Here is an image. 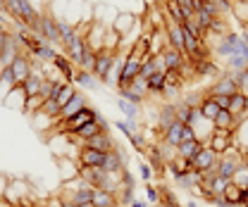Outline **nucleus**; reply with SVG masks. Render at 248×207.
Here are the masks:
<instances>
[{
  "mask_svg": "<svg viewBox=\"0 0 248 207\" xmlns=\"http://www.w3.org/2000/svg\"><path fill=\"white\" fill-rule=\"evenodd\" d=\"M241 164H244V152L232 146V148L227 150L224 155H219V162H217L215 172H217V177L232 181V178H234V174L241 169Z\"/></svg>",
  "mask_w": 248,
  "mask_h": 207,
  "instance_id": "1",
  "label": "nucleus"
},
{
  "mask_svg": "<svg viewBox=\"0 0 248 207\" xmlns=\"http://www.w3.org/2000/svg\"><path fill=\"white\" fill-rule=\"evenodd\" d=\"M33 33H36V36H41L43 41H48L50 45H62L58 19H55V15H53V12H48V10L38 15V27H36Z\"/></svg>",
  "mask_w": 248,
  "mask_h": 207,
  "instance_id": "2",
  "label": "nucleus"
},
{
  "mask_svg": "<svg viewBox=\"0 0 248 207\" xmlns=\"http://www.w3.org/2000/svg\"><path fill=\"white\" fill-rule=\"evenodd\" d=\"M115 58H117V53H115V50H108V48H103V50H98V53H95L93 76L98 79V84H105V86L110 84V72H112Z\"/></svg>",
  "mask_w": 248,
  "mask_h": 207,
  "instance_id": "3",
  "label": "nucleus"
},
{
  "mask_svg": "<svg viewBox=\"0 0 248 207\" xmlns=\"http://www.w3.org/2000/svg\"><path fill=\"white\" fill-rule=\"evenodd\" d=\"M141 62H143V59H139V58H134V55H129V53H126V62H124L122 72H120V76H117L115 89L117 90L129 89V86H131V81H134L136 76H141Z\"/></svg>",
  "mask_w": 248,
  "mask_h": 207,
  "instance_id": "4",
  "label": "nucleus"
},
{
  "mask_svg": "<svg viewBox=\"0 0 248 207\" xmlns=\"http://www.w3.org/2000/svg\"><path fill=\"white\" fill-rule=\"evenodd\" d=\"M217 162H219V155L215 150H210L208 146L201 150L193 160H191V172H198V174H205V172H215Z\"/></svg>",
  "mask_w": 248,
  "mask_h": 207,
  "instance_id": "5",
  "label": "nucleus"
},
{
  "mask_svg": "<svg viewBox=\"0 0 248 207\" xmlns=\"http://www.w3.org/2000/svg\"><path fill=\"white\" fill-rule=\"evenodd\" d=\"M95 119H98V112L93 110L91 105H86V107H84L81 112H77V115H74L72 119L62 121V129H64L62 133H67V136H69V133H77V131H79V129H81L84 124H89V121H95Z\"/></svg>",
  "mask_w": 248,
  "mask_h": 207,
  "instance_id": "6",
  "label": "nucleus"
},
{
  "mask_svg": "<svg viewBox=\"0 0 248 207\" xmlns=\"http://www.w3.org/2000/svg\"><path fill=\"white\" fill-rule=\"evenodd\" d=\"M234 93H239V86H236V81H234V76L229 74V72H222L219 76L215 79V84L208 89V95H227V98H232Z\"/></svg>",
  "mask_w": 248,
  "mask_h": 207,
  "instance_id": "7",
  "label": "nucleus"
},
{
  "mask_svg": "<svg viewBox=\"0 0 248 207\" xmlns=\"http://www.w3.org/2000/svg\"><path fill=\"white\" fill-rule=\"evenodd\" d=\"M160 55H162V62H165V69L167 72H184L186 64H188V58H186L184 53H179V50H174L170 45H165Z\"/></svg>",
  "mask_w": 248,
  "mask_h": 207,
  "instance_id": "8",
  "label": "nucleus"
},
{
  "mask_svg": "<svg viewBox=\"0 0 248 207\" xmlns=\"http://www.w3.org/2000/svg\"><path fill=\"white\" fill-rule=\"evenodd\" d=\"M10 69H12V74H15L17 84H24V81H27V76L33 72V59H31L29 53H19L17 58L12 59Z\"/></svg>",
  "mask_w": 248,
  "mask_h": 207,
  "instance_id": "9",
  "label": "nucleus"
},
{
  "mask_svg": "<svg viewBox=\"0 0 248 207\" xmlns=\"http://www.w3.org/2000/svg\"><path fill=\"white\" fill-rule=\"evenodd\" d=\"M174 121H177V105H174V103H165V105L157 110V129H155L157 136L162 138L165 131H167Z\"/></svg>",
  "mask_w": 248,
  "mask_h": 207,
  "instance_id": "10",
  "label": "nucleus"
},
{
  "mask_svg": "<svg viewBox=\"0 0 248 207\" xmlns=\"http://www.w3.org/2000/svg\"><path fill=\"white\" fill-rule=\"evenodd\" d=\"M103 131H108V124L103 121V119L98 117L95 121H89V124H84L77 133H69V136H74V138H79V143H81V148H84V141H89L93 136H98V133H103Z\"/></svg>",
  "mask_w": 248,
  "mask_h": 207,
  "instance_id": "11",
  "label": "nucleus"
},
{
  "mask_svg": "<svg viewBox=\"0 0 248 207\" xmlns=\"http://www.w3.org/2000/svg\"><path fill=\"white\" fill-rule=\"evenodd\" d=\"M24 198H29V183L27 181H19V178H10V186L5 191V200H10L12 205H17Z\"/></svg>",
  "mask_w": 248,
  "mask_h": 207,
  "instance_id": "12",
  "label": "nucleus"
},
{
  "mask_svg": "<svg viewBox=\"0 0 248 207\" xmlns=\"http://www.w3.org/2000/svg\"><path fill=\"white\" fill-rule=\"evenodd\" d=\"M105 155L108 152H100V150L93 148H81L79 155H77V162H79V167H103L105 164Z\"/></svg>",
  "mask_w": 248,
  "mask_h": 207,
  "instance_id": "13",
  "label": "nucleus"
},
{
  "mask_svg": "<svg viewBox=\"0 0 248 207\" xmlns=\"http://www.w3.org/2000/svg\"><path fill=\"white\" fill-rule=\"evenodd\" d=\"M84 107H86V95L77 90V95H74V98H72V100H69V103H67V105H64V107L60 110V115H58V121L62 124V121L72 119L74 115H77V112H81Z\"/></svg>",
  "mask_w": 248,
  "mask_h": 207,
  "instance_id": "14",
  "label": "nucleus"
},
{
  "mask_svg": "<svg viewBox=\"0 0 248 207\" xmlns=\"http://www.w3.org/2000/svg\"><path fill=\"white\" fill-rule=\"evenodd\" d=\"M126 164V155H122L117 148H112L108 155H105V164H103V169L108 172V174H122V169Z\"/></svg>",
  "mask_w": 248,
  "mask_h": 207,
  "instance_id": "15",
  "label": "nucleus"
},
{
  "mask_svg": "<svg viewBox=\"0 0 248 207\" xmlns=\"http://www.w3.org/2000/svg\"><path fill=\"white\" fill-rule=\"evenodd\" d=\"M105 31H108L105 24H100V22L93 19V27H91V31H89V36H86V43L91 45V50L98 53V50L105 48Z\"/></svg>",
  "mask_w": 248,
  "mask_h": 207,
  "instance_id": "16",
  "label": "nucleus"
},
{
  "mask_svg": "<svg viewBox=\"0 0 248 207\" xmlns=\"http://www.w3.org/2000/svg\"><path fill=\"white\" fill-rule=\"evenodd\" d=\"M53 64H55V69L62 74V81H69V84L74 81V74H77V69H79V67H77L72 59L67 58V55L58 53V58L53 59Z\"/></svg>",
  "mask_w": 248,
  "mask_h": 207,
  "instance_id": "17",
  "label": "nucleus"
},
{
  "mask_svg": "<svg viewBox=\"0 0 248 207\" xmlns=\"http://www.w3.org/2000/svg\"><path fill=\"white\" fill-rule=\"evenodd\" d=\"M157 72H167V69H165V62H162V55H160V53H157V55L151 53L148 58L141 62V76L148 79V76H153Z\"/></svg>",
  "mask_w": 248,
  "mask_h": 207,
  "instance_id": "18",
  "label": "nucleus"
},
{
  "mask_svg": "<svg viewBox=\"0 0 248 207\" xmlns=\"http://www.w3.org/2000/svg\"><path fill=\"white\" fill-rule=\"evenodd\" d=\"M110 27L117 31L120 36H126V33H131V29L136 27V17H134L131 12H117Z\"/></svg>",
  "mask_w": 248,
  "mask_h": 207,
  "instance_id": "19",
  "label": "nucleus"
},
{
  "mask_svg": "<svg viewBox=\"0 0 248 207\" xmlns=\"http://www.w3.org/2000/svg\"><path fill=\"white\" fill-rule=\"evenodd\" d=\"M84 148H93V150H100V152H110V150L115 148V141L110 138L108 131H103V133L93 136V138H89V141H84Z\"/></svg>",
  "mask_w": 248,
  "mask_h": 207,
  "instance_id": "20",
  "label": "nucleus"
},
{
  "mask_svg": "<svg viewBox=\"0 0 248 207\" xmlns=\"http://www.w3.org/2000/svg\"><path fill=\"white\" fill-rule=\"evenodd\" d=\"M74 86H79V89L84 90H95L100 84H98V79L93 76V72H86V69H77V74H74V81H72Z\"/></svg>",
  "mask_w": 248,
  "mask_h": 207,
  "instance_id": "21",
  "label": "nucleus"
},
{
  "mask_svg": "<svg viewBox=\"0 0 248 207\" xmlns=\"http://www.w3.org/2000/svg\"><path fill=\"white\" fill-rule=\"evenodd\" d=\"M93 207H120L117 203V195L110 193V191H100V188H93Z\"/></svg>",
  "mask_w": 248,
  "mask_h": 207,
  "instance_id": "22",
  "label": "nucleus"
},
{
  "mask_svg": "<svg viewBox=\"0 0 248 207\" xmlns=\"http://www.w3.org/2000/svg\"><path fill=\"white\" fill-rule=\"evenodd\" d=\"M77 95V86L74 84H69V81H60V86H58V90H55V95H53V100L60 105V110Z\"/></svg>",
  "mask_w": 248,
  "mask_h": 207,
  "instance_id": "23",
  "label": "nucleus"
},
{
  "mask_svg": "<svg viewBox=\"0 0 248 207\" xmlns=\"http://www.w3.org/2000/svg\"><path fill=\"white\" fill-rule=\"evenodd\" d=\"M2 103H5V105H10V107L24 110V103H27V90H24V86H22V84H17L15 89L5 95V100H2Z\"/></svg>",
  "mask_w": 248,
  "mask_h": 207,
  "instance_id": "24",
  "label": "nucleus"
},
{
  "mask_svg": "<svg viewBox=\"0 0 248 207\" xmlns=\"http://www.w3.org/2000/svg\"><path fill=\"white\" fill-rule=\"evenodd\" d=\"M203 148H205V143H203V141H198V138H193V141H184V143L177 148V155L191 162V160H193V157H196Z\"/></svg>",
  "mask_w": 248,
  "mask_h": 207,
  "instance_id": "25",
  "label": "nucleus"
},
{
  "mask_svg": "<svg viewBox=\"0 0 248 207\" xmlns=\"http://www.w3.org/2000/svg\"><path fill=\"white\" fill-rule=\"evenodd\" d=\"M182 131H184V124H182V121H174V124L165 131L162 141H165L167 146H172V148H179V146H182Z\"/></svg>",
  "mask_w": 248,
  "mask_h": 207,
  "instance_id": "26",
  "label": "nucleus"
},
{
  "mask_svg": "<svg viewBox=\"0 0 248 207\" xmlns=\"http://www.w3.org/2000/svg\"><path fill=\"white\" fill-rule=\"evenodd\" d=\"M222 198L229 203L232 207H236V205H241V198H244V188L241 186H236L234 181H229L227 183V188H224V193H222Z\"/></svg>",
  "mask_w": 248,
  "mask_h": 207,
  "instance_id": "27",
  "label": "nucleus"
},
{
  "mask_svg": "<svg viewBox=\"0 0 248 207\" xmlns=\"http://www.w3.org/2000/svg\"><path fill=\"white\" fill-rule=\"evenodd\" d=\"M58 164H60V177H62V181L79 178V162H77V160H58Z\"/></svg>",
  "mask_w": 248,
  "mask_h": 207,
  "instance_id": "28",
  "label": "nucleus"
},
{
  "mask_svg": "<svg viewBox=\"0 0 248 207\" xmlns=\"http://www.w3.org/2000/svg\"><path fill=\"white\" fill-rule=\"evenodd\" d=\"M15 86H17V79H15L12 69H10V67H5V69H2V74H0V100H5V95L15 89Z\"/></svg>",
  "mask_w": 248,
  "mask_h": 207,
  "instance_id": "29",
  "label": "nucleus"
},
{
  "mask_svg": "<svg viewBox=\"0 0 248 207\" xmlns=\"http://www.w3.org/2000/svg\"><path fill=\"white\" fill-rule=\"evenodd\" d=\"M146 81H148V93L165 95V86H167V76H165V72H157V74H153V76H148Z\"/></svg>",
  "mask_w": 248,
  "mask_h": 207,
  "instance_id": "30",
  "label": "nucleus"
},
{
  "mask_svg": "<svg viewBox=\"0 0 248 207\" xmlns=\"http://www.w3.org/2000/svg\"><path fill=\"white\" fill-rule=\"evenodd\" d=\"M201 117L203 119H208V121H215V117L219 115V107H217V103L210 98V95H205V100L201 103Z\"/></svg>",
  "mask_w": 248,
  "mask_h": 207,
  "instance_id": "31",
  "label": "nucleus"
},
{
  "mask_svg": "<svg viewBox=\"0 0 248 207\" xmlns=\"http://www.w3.org/2000/svg\"><path fill=\"white\" fill-rule=\"evenodd\" d=\"M215 129H236V119L229 110H219V115L215 117Z\"/></svg>",
  "mask_w": 248,
  "mask_h": 207,
  "instance_id": "32",
  "label": "nucleus"
},
{
  "mask_svg": "<svg viewBox=\"0 0 248 207\" xmlns=\"http://www.w3.org/2000/svg\"><path fill=\"white\" fill-rule=\"evenodd\" d=\"M117 107H120V112L124 115V119H131V121H136V119H139V105H134V103H129V100H122V98H117Z\"/></svg>",
  "mask_w": 248,
  "mask_h": 207,
  "instance_id": "33",
  "label": "nucleus"
},
{
  "mask_svg": "<svg viewBox=\"0 0 248 207\" xmlns=\"http://www.w3.org/2000/svg\"><path fill=\"white\" fill-rule=\"evenodd\" d=\"M43 98L41 95H29L27 98V103H24V110L22 112H27V115H36V112H41V107H43Z\"/></svg>",
  "mask_w": 248,
  "mask_h": 207,
  "instance_id": "34",
  "label": "nucleus"
},
{
  "mask_svg": "<svg viewBox=\"0 0 248 207\" xmlns=\"http://www.w3.org/2000/svg\"><path fill=\"white\" fill-rule=\"evenodd\" d=\"M129 143L139 150V152H146V150H148V141H146V136H143V133H139V131L129 136Z\"/></svg>",
  "mask_w": 248,
  "mask_h": 207,
  "instance_id": "35",
  "label": "nucleus"
},
{
  "mask_svg": "<svg viewBox=\"0 0 248 207\" xmlns=\"http://www.w3.org/2000/svg\"><path fill=\"white\" fill-rule=\"evenodd\" d=\"M115 126H117V131H122L126 138L131 133H136V121H131V119H120V121H115Z\"/></svg>",
  "mask_w": 248,
  "mask_h": 207,
  "instance_id": "36",
  "label": "nucleus"
},
{
  "mask_svg": "<svg viewBox=\"0 0 248 207\" xmlns=\"http://www.w3.org/2000/svg\"><path fill=\"white\" fill-rule=\"evenodd\" d=\"M117 93H120V98H122V100H129V103H134V105H141V103L146 100L143 95L134 93L131 89H122V90H117Z\"/></svg>",
  "mask_w": 248,
  "mask_h": 207,
  "instance_id": "37",
  "label": "nucleus"
},
{
  "mask_svg": "<svg viewBox=\"0 0 248 207\" xmlns=\"http://www.w3.org/2000/svg\"><path fill=\"white\" fill-rule=\"evenodd\" d=\"M129 89L134 90V93H139V95H143L146 98V93H148V81L143 79V76H136L134 81H131V86Z\"/></svg>",
  "mask_w": 248,
  "mask_h": 207,
  "instance_id": "38",
  "label": "nucleus"
},
{
  "mask_svg": "<svg viewBox=\"0 0 248 207\" xmlns=\"http://www.w3.org/2000/svg\"><path fill=\"white\" fill-rule=\"evenodd\" d=\"M153 167H151V162H141V164H139V178H141V181H146V183H148V181H151V178H153Z\"/></svg>",
  "mask_w": 248,
  "mask_h": 207,
  "instance_id": "39",
  "label": "nucleus"
},
{
  "mask_svg": "<svg viewBox=\"0 0 248 207\" xmlns=\"http://www.w3.org/2000/svg\"><path fill=\"white\" fill-rule=\"evenodd\" d=\"M146 195H148V203H160V188L153 186L151 181L146 183Z\"/></svg>",
  "mask_w": 248,
  "mask_h": 207,
  "instance_id": "40",
  "label": "nucleus"
},
{
  "mask_svg": "<svg viewBox=\"0 0 248 207\" xmlns=\"http://www.w3.org/2000/svg\"><path fill=\"white\" fill-rule=\"evenodd\" d=\"M232 181H234L236 186H241V188H246V186H248V172H246V169H244V167H241V169H239V172L234 174V178H232Z\"/></svg>",
  "mask_w": 248,
  "mask_h": 207,
  "instance_id": "41",
  "label": "nucleus"
},
{
  "mask_svg": "<svg viewBox=\"0 0 248 207\" xmlns=\"http://www.w3.org/2000/svg\"><path fill=\"white\" fill-rule=\"evenodd\" d=\"M210 98H213V95H210ZM213 100L217 103V107H219V110H229V100H232V98H227V95H215Z\"/></svg>",
  "mask_w": 248,
  "mask_h": 207,
  "instance_id": "42",
  "label": "nucleus"
},
{
  "mask_svg": "<svg viewBox=\"0 0 248 207\" xmlns=\"http://www.w3.org/2000/svg\"><path fill=\"white\" fill-rule=\"evenodd\" d=\"M193 138H196L193 126H184V131H182V143H184V141H193Z\"/></svg>",
  "mask_w": 248,
  "mask_h": 207,
  "instance_id": "43",
  "label": "nucleus"
},
{
  "mask_svg": "<svg viewBox=\"0 0 248 207\" xmlns=\"http://www.w3.org/2000/svg\"><path fill=\"white\" fill-rule=\"evenodd\" d=\"M7 38H10V29H0V55H2V50L7 45Z\"/></svg>",
  "mask_w": 248,
  "mask_h": 207,
  "instance_id": "44",
  "label": "nucleus"
},
{
  "mask_svg": "<svg viewBox=\"0 0 248 207\" xmlns=\"http://www.w3.org/2000/svg\"><path fill=\"white\" fill-rule=\"evenodd\" d=\"M7 186H10V178L0 172V198H5V191H7Z\"/></svg>",
  "mask_w": 248,
  "mask_h": 207,
  "instance_id": "45",
  "label": "nucleus"
},
{
  "mask_svg": "<svg viewBox=\"0 0 248 207\" xmlns=\"http://www.w3.org/2000/svg\"><path fill=\"white\" fill-rule=\"evenodd\" d=\"M46 207H62V198H50L46 203Z\"/></svg>",
  "mask_w": 248,
  "mask_h": 207,
  "instance_id": "46",
  "label": "nucleus"
},
{
  "mask_svg": "<svg viewBox=\"0 0 248 207\" xmlns=\"http://www.w3.org/2000/svg\"><path fill=\"white\" fill-rule=\"evenodd\" d=\"M129 207H151V203H148V200H134Z\"/></svg>",
  "mask_w": 248,
  "mask_h": 207,
  "instance_id": "47",
  "label": "nucleus"
},
{
  "mask_svg": "<svg viewBox=\"0 0 248 207\" xmlns=\"http://www.w3.org/2000/svg\"><path fill=\"white\" fill-rule=\"evenodd\" d=\"M0 29H7V17L0 12Z\"/></svg>",
  "mask_w": 248,
  "mask_h": 207,
  "instance_id": "48",
  "label": "nucleus"
},
{
  "mask_svg": "<svg viewBox=\"0 0 248 207\" xmlns=\"http://www.w3.org/2000/svg\"><path fill=\"white\" fill-rule=\"evenodd\" d=\"M0 207H17V205H12L10 200H5V198H0Z\"/></svg>",
  "mask_w": 248,
  "mask_h": 207,
  "instance_id": "49",
  "label": "nucleus"
},
{
  "mask_svg": "<svg viewBox=\"0 0 248 207\" xmlns=\"http://www.w3.org/2000/svg\"><path fill=\"white\" fill-rule=\"evenodd\" d=\"M241 167H244V169L248 172V155H244V164H241Z\"/></svg>",
  "mask_w": 248,
  "mask_h": 207,
  "instance_id": "50",
  "label": "nucleus"
},
{
  "mask_svg": "<svg viewBox=\"0 0 248 207\" xmlns=\"http://www.w3.org/2000/svg\"><path fill=\"white\" fill-rule=\"evenodd\" d=\"M229 2H234V5H236V2H246V0H229Z\"/></svg>",
  "mask_w": 248,
  "mask_h": 207,
  "instance_id": "51",
  "label": "nucleus"
},
{
  "mask_svg": "<svg viewBox=\"0 0 248 207\" xmlns=\"http://www.w3.org/2000/svg\"><path fill=\"white\" fill-rule=\"evenodd\" d=\"M246 112H248V98H246Z\"/></svg>",
  "mask_w": 248,
  "mask_h": 207,
  "instance_id": "52",
  "label": "nucleus"
},
{
  "mask_svg": "<svg viewBox=\"0 0 248 207\" xmlns=\"http://www.w3.org/2000/svg\"><path fill=\"white\" fill-rule=\"evenodd\" d=\"M244 155H248V148H246V150H244Z\"/></svg>",
  "mask_w": 248,
  "mask_h": 207,
  "instance_id": "53",
  "label": "nucleus"
},
{
  "mask_svg": "<svg viewBox=\"0 0 248 207\" xmlns=\"http://www.w3.org/2000/svg\"><path fill=\"white\" fill-rule=\"evenodd\" d=\"M36 207H41V205H36Z\"/></svg>",
  "mask_w": 248,
  "mask_h": 207,
  "instance_id": "54",
  "label": "nucleus"
}]
</instances>
